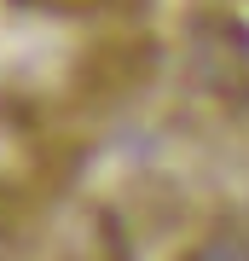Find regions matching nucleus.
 <instances>
[{
    "instance_id": "1",
    "label": "nucleus",
    "mask_w": 249,
    "mask_h": 261,
    "mask_svg": "<svg viewBox=\"0 0 249 261\" xmlns=\"http://www.w3.org/2000/svg\"><path fill=\"white\" fill-rule=\"evenodd\" d=\"M191 261H249V238L243 232H226V238H209V244H197Z\"/></svg>"
}]
</instances>
